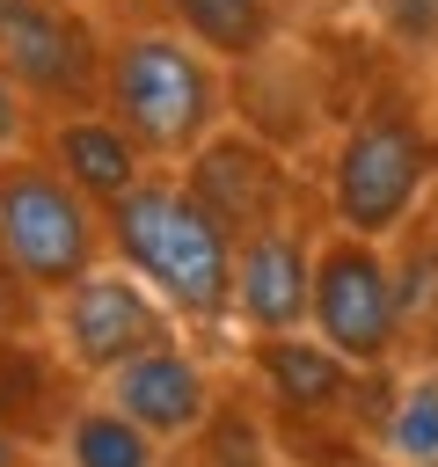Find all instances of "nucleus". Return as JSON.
Returning a JSON list of instances; mask_svg holds the SVG:
<instances>
[{"mask_svg":"<svg viewBox=\"0 0 438 467\" xmlns=\"http://www.w3.org/2000/svg\"><path fill=\"white\" fill-rule=\"evenodd\" d=\"M110 255L139 270L182 328H234V234L182 168H153L131 197L110 204Z\"/></svg>","mask_w":438,"mask_h":467,"instance_id":"f257e3e1","label":"nucleus"},{"mask_svg":"<svg viewBox=\"0 0 438 467\" xmlns=\"http://www.w3.org/2000/svg\"><path fill=\"white\" fill-rule=\"evenodd\" d=\"M102 109L139 139V153L153 168H182L204 139L226 131V73H219V51H204L168 15L161 22L110 29Z\"/></svg>","mask_w":438,"mask_h":467,"instance_id":"f03ea898","label":"nucleus"},{"mask_svg":"<svg viewBox=\"0 0 438 467\" xmlns=\"http://www.w3.org/2000/svg\"><path fill=\"white\" fill-rule=\"evenodd\" d=\"M438 175V131L423 117V102H409L402 88H380L336 139L328 175H321V212L343 234H372L387 241L394 226L416 219L423 190Z\"/></svg>","mask_w":438,"mask_h":467,"instance_id":"7ed1b4c3","label":"nucleus"},{"mask_svg":"<svg viewBox=\"0 0 438 467\" xmlns=\"http://www.w3.org/2000/svg\"><path fill=\"white\" fill-rule=\"evenodd\" d=\"M0 255L36 299H58L95 263H110V212L80 197L44 153L0 161Z\"/></svg>","mask_w":438,"mask_h":467,"instance_id":"20e7f679","label":"nucleus"},{"mask_svg":"<svg viewBox=\"0 0 438 467\" xmlns=\"http://www.w3.org/2000/svg\"><path fill=\"white\" fill-rule=\"evenodd\" d=\"M307 328L350 358L358 372H387L402 358V328H409V292L387 263V248L372 234H343L328 226L321 234V255H314V314Z\"/></svg>","mask_w":438,"mask_h":467,"instance_id":"39448f33","label":"nucleus"},{"mask_svg":"<svg viewBox=\"0 0 438 467\" xmlns=\"http://www.w3.org/2000/svg\"><path fill=\"white\" fill-rule=\"evenodd\" d=\"M44 321H51V343H58L51 358H58L66 372H80L88 387H95L102 372H117L124 358L182 336V321L161 306V292H153L139 270H124L117 255L95 263L80 285H66V292L44 306Z\"/></svg>","mask_w":438,"mask_h":467,"instance_id":"423d86ee","label":"nucleus"},{"mask_svg":"<svg viewBox=\"0 0 438 467\" xmlns=\"http://www.w3.org/2000/svg\"><path fill=\"white\" fill-rule=\"evenodd\" d=\"M102 58L110 36L88 22V7L66 0H0V73L44 109H102Z\"/></svg>","mask_w":438,"mask_h":467,"instance_id":"0eeeda50","label":"nucleus"},{"mask_svg":"<svg viewBox=\"0 0 438 467\" xmlns=\"http://www.w3.org/2000/svg\"><path fill=\"white\" fill-rule=\"evenodd\" d=\"M314 255L321 234L292 212L234 241V328L241 336H292L314 314Z\"/></svg>","mask_w":438,"mask_h":467,"instance_id":"6e6552de","label":"nucleus"},{"mask_svg":"<svg viewBox=\"0 0 438 467\" xmlns=\"http://www.w3.org/2000/svg\"><path fill=\"white\" fill-rule=\"evenodd\" d=\"M95 394H102L110 409H124L131 423H146L161 445H190V438H204L212 416H219V379H212V365H204L182 336L124 358L117 372L95 379Z\"/></svg>","mask_w":438,"mask_h":467,"instance_id":"1a4fd4ad","label":"nucleus"},{"mask_svg":"<svg viewBox=\"0 0 438 467\" xmlns=\"http://www.w3.org/2000/svg\"><path fill=\"white\" fill-rule=\"evenodd\" d=\"M182 175H190V190L212 204V219H219L234 241L256 234V226H270V219H292V204H299L292 168H285L256 131H241V124H226L219 139H204V146L182 161Z\"/></svg>","mask_w":438,"mask_h":467,"instance_id":"9d476101","label":"nucleus"},{"mask_svg":"<svg viewBox=\"0 0 438 467\" xmlns=\"http://www.w3.org/2000/svg\"><path fill=\"white\" fill-rule=\"evenodd\" d=\"M36 153H44L80 197H95L102 212H110L117 197H131V190L153 175V161L139 153V139H131L110 109H66V117H44Z\"/></svg>","mask_w":438,"mask_h":467,"instance_id":"9b49d317","label":"nucleus"},{"mask_svg":"<svg viewBox=\"0 0 438 467\" xmlns=\"http://www.w3.org/2000/svg\"><path fill=\"white\" fill-rule=\"evenodd\" d=\"M248 365L263 379V394L277 409H299V416H328L343 409L372 372H358L350 358H336L314 328H292V336H248Z\"/></svg>","mask_w":438,"mask_h":467,"instance_id":"f8f14e48","label":"nucleus"},{"mask_svg":"<svg viewBox=\"0 0 438 467\" xmlns=\"http://www.w3.org/2000/svg\"><path fill=\"white\" fill-rule=\"evenodd\" d=\"M58 467H168L175 445H161L146 423H131L124 409H110L102 394L73 401L58 416V438H51Z\"/></svg>","mask_w":438,"mask_h":467,"instance_id":"ddd939ff","label":"nucleus"},{"mask_svg":"<svg viewBox=\"0 0 438 467\" xmlns=\"http://www.w3.org/2000/svg\"><path fill=\"white\" fill-rule=\"evenodd\" d=\"M372 445L394 467H438V372L394 379L387 409L372 416Z\"/></svg>","mask_w":438,"mask_h":467,"instance_id":"4468645a","label":"nucleus"},{"mask_svg":"<svg viewBox=\"0 0 438 467\" xmlns=\"http://www.w3.org/2000/svg\"><path fill=\"white\" fill-rule=\"evenodd\" d=\"M161 7L219 58H256L270 44V0H161Z\"/></svg>","mask_w":438,"mask_h":467,"instance_id":"2eb2a0df","label":"nucleus"},{"mask_svg":"<svg viewBox=\"0 0 438 467\" xmlns=\"http://www.w3.org/2000/svg\"><path fill=\"white\" fill-rule=\"evenodd\" d=\"M36 131H44V109L0 73V161H15V153H36Z\"/></svg>","mask_w":438,"mask_h":467,"instance_id":"dca6fc26","label":"nucleus"},{"mask_svg":"<svg viewBox=\"0 0 438 467\" xmlns=\"http://www.w3.org/2000/svg\"><path fill=\"white\" fill-rule=\"evenodd\" d=\"M36 306H51V299H36V292H29L22 277H15V263L0 255V336H22Z\"/></svg>","mask_w":438,"mask_h":467,"instance_id":"f3484780","label":"nucleus"},{"mask_svg":"<svg viewBox=\"0 0 438 467\" xmlns=\"http://www.w3.org/2000/svg\"><path fill=\"white\" fill-rule=\"evenodd\" d=\"M0 467H29V445H22V431L0 416Z\"/></svg>","mask_w":438,"mask_h":467,"instance_id":"a211bd4d","label":"nucleus"},{"mask_svg":"<svg viewBox=\"0 0 438 467\" xmlns=\"http://www.w3.org/2000/svg\"><path fill=\"white\" fill-rule=\"evenodd\" d=\"M66 7H88V0H66Z\"/></svg>","mask_w":438,"mask_h":467,"instance_id":"6ab92c4d","label":"nucleus"}]
</instances>
